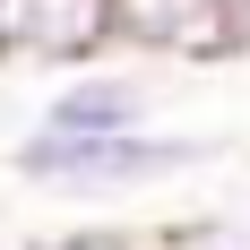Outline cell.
Masks as SVG:
<instances>
[{
  "mask_svg": "<svg viewBox=\"0 0 250 250\" xmlns=\"http://www.w3.org/2000/svg\"><path fill=\"white\" fill-rule=\"evenodd\" d=\"M216 138L199 129H129V138H52V129H26L9 147V173L26 190H61V199H104V190H155V181L199 173Z\"/></svg>",
  "mask_w": 250,
  "mask_h": 250,
  "instance_id": "obj_1",
  "label": "cell"
},
{
  "mask_svg": "<svg viewBox=\"0 0 250 250\" xmlns=\"http://www.w3.org/2000/svg\"><path fill=\"white\" fill-rule=\"evenodd\" d=\"M104 35L138 61H233V52H250L216 0H104Z\"/></svg>",
  "mask_w": 250,
  "mask_h": 250,
  "instance_id": "obj_2",
  "label": "cell"
},
{
  "mask_svg": "<svg viewBox=\"0 0 250 250\" xmlns=\"http://www.w3.org/2000/svg\"><path fill=\"white\" fill-rule=\"evenodd\" d=\"M147 121H155V86L138 69H104V61L69 69L35 112V129H52V138H129Z\"/></svg>",
  "mask_w": 250,
  "mask_h": 250,
  "instance_id": "obj_3",
  "label": "cell"
},
{
  "mask_svg": "<svg viewBox=\"0 0 250 250\" xmlns=\"http://www.w3.org/2000/svg\"><path fill=\"white\" fill-rule=\"evenodd\" d=\"M104 0H0V61H35V69H86L104 61Z\"/></svg>",
  "mask_w": 250,
  "mask_h": 250,
  "instance_id": "obj_4",
  "label": "cell"
},
{
  "mask_svg": "<svg viewBox=\"0 0 250 250\" xmlns=\"http://www.w3.org/2000/svg\"><path fill=\"white\" fill-rule=\"evenodd\" d=\"M35 250H155V242L147 233H121V225H86V233H52Z\"/></svg>",
  "mask_w": 250,
  "mask_h": 250,
  "instance_id": "obj_5",
  "label": "cell"
}]
</instances>
